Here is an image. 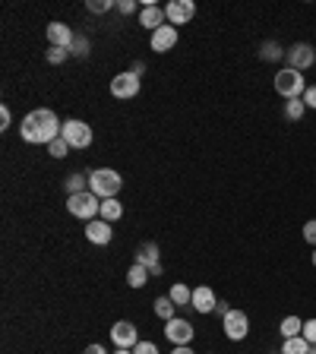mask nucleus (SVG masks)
Returning a JSON list of instances; mask_svg holds the SVG:
<instances>
[{
  "instance_id": "nucleus-1",
  "label": "nucleus",
  "mask_w": 316,
  "mask_h": 354,
  "mask_svg": "<svg viewBox=\"0 0 316 354\" xmlns=\"http://www.w3.org/2000/svg\"><path fill=\"white\" fill-rule=\"evenodd\" d=\"M60 130H64V124L57 120V114H54L51 108L29 111V114L22 118V124H19L22 140L32 142V146H51V142L60 136Z\"/></svg>"
},
{
  "instance_id": "nucleus-2",
  "label": "nucleus",
  "mask_w": 316,
  "mask_h": 354,
  "mask_svg": "<svg viewBox=\"0 0 316 354\" xmlns=\"http://www.w3.org/2000/svg\"><path fill=\"white\" fill-rule=\"evenodd\" d=\"M120 187H124V177H120V171H114V168H95V171H89V190L95 193L98 199H114L120 193Z\"/></svg>"
},
{
  "instance_id": "nucleus-3",
  "label": "nucleus",
  "mask_w": 316,
  "mask_h": 354,
  "mask_svg": "<svg viewBox=\"0 0 316 354\" xmlns=\"http://www.w3.org/2000/svg\"><path fill=\"white\" fill-rule=\"evenodd\" d=\"M66 212L73 215V218L92 221L98 212H102V199H98L92 190H86V193H73V196L66 199Z\"/></svg>"
},
{
  "instance_id": "nucleus-4",
  "label": "nucleus",
  "mask_w": 316,
  "mask_h": 354,
  "mask_svg": "<svg viewBox=\"0 0 316 354\" xmlns=\"http://www.w3.org/2000/svg\"><path fill=\"white\" fill-rule=\"evenodd\" d=\"M275 92H279L281 98H288V102H295V98H304L307 82H304V76L297 73V70L285 66V70H279V73H275Z\"/></svg>"
},
{
  "instance_id": "nucleus-5",
  "label": "nucleus",
  "mask_w": 316,
  "mask_h": 354,
  "mask_svg": "<svg viewBox=\"0 0 316 354\" xmlns=\"http://www.w3.org/2000/svg\"><path fill=\"white\" fill-rule=\"evenodd\" d=\"M60 136L70 142V149H89V146H92V127H89L86 120H76V118L64 120Z\"/></svg>"
},
{
  "instance_id": "nucleus-6",
  "label": "nucleus",
  "mask_w": 316,
  "mask_h": 354,
  "mask_svg": "<svg viewBox=\"0 0 316 354\" xmlns=\"http://www.w3.org/2000/svg\"><path fill=\"white\" fill-rule=\"evenodd\" d=\"M285 60L291 70H297V73H304V70H310V66L316 64V51H313V44L310 41H297L291 44L285 51Z\"/></svg>"
},
{
  "instance_id": "nucleus-7",
  "label": "nucleus",
  "mask_w": 316,
  "mask_h": 354,
  "mask_svg": "<svg viewBox=\"0 0 316 354\" xmlns=\"http://www.w3.org/2000/svg\"><path fill=\"white\" fill-rule=\"evenodd\" d=\"M221 329H225V335H228L231 342H243L247 332H250V317H247V310H231L228 317L221 319Z\"/></svg>"
},
{
  "instance_id": "nucleus-8",
  "label": "nucleus",
  "mask_w": 316,
  "mask_h": 354,
  "mask_svg": "<svg viewBox=\"0 0 316 354\" xmlns=\"http://www.w3.org/2000/svg\"><path fill=\"white\" fill-rule=\"evenodd\" d=\"M193 335H196V329H193V326H190V319H180V317H174V319H168V323H165V339H168L174 348H180V345H190V342H193Z\"/></svg>"
},
{
  "instance_id": "nucleus-9",
  "label": "nucleus",
  "mask_w": 316,
  "mask_h": 354,
  "mask_svg": "<svg viewBox=\"0 0 316 354\" xmlns=\"http://www.w3.org/2000/svg\"><path fill=\"white\" fill-rule=\"evenodd\" d=\"M111 95L120 98V102H127V98H136V95H140V76L133 73V70H127V73H118L114 80H111Z\"/></svg>"
},
{
  "instance_id": "nucleus-10",
  "label": "nucleus",
  "mask_w": 316,
  "mask_h": 354,
  "mask_svg": "<svg viewBox=\"0 0 316 354\" xmlns=\"http://www.w3.org/2000/svg\"><path fill=\"white\" fill-rule=\"evenodd\" d=\"M196 16V3L193 0H171L168 7H165V19H168V26H187V22Z\"/></svg>"
},
{
  "instance_id": "nucleus-11",
  "label": "nucleus",
  "mask_w": 316,
  "mask_h": 354,
  "mask_svg": "<svg viewBox=\"0 0 316 354\" xmlns=\"http://www.w3.org/2000/svg\"><path fill=\"white\" fill-rule=\"evenodd\" d=\"M111 342L118 348H136L140 332H136V326H133L130 319H118V323L111 326Z\"/></svg>"
},
{
  "instance_id": "nucleus-12",
  "label": "nucleus",
  "mask_w": 316,
  "mask_h": 354,
  "mask_svg": "<svg viewBox=\"0 0 316 354\" xmlns=\"http://www.w3.org/2000/svg\"><path fill=\"white\" fill-rule=\"evenodd\" d=\"M44 35H48V44L51 48H73V41H76V32L66 26V22H51L48 29H44Z\"/></svg>"
},
{
  "instance_id": "nucleus-13",
  "label": "nucleus",
  "mask_w": 316,
  "mask_h": 354,
  "mask_svg": "<svg viewBox=\"0 0 316 354\" xmlns=\"http://www.w3.org/2000/svg\"><path fill=\"white\" fill-rule=\"evenodd\" d=\"M174 44H177V29L174 26H162V29H155L152 38H149V48H152L155 54H168Z\"/></svg>"
},
{
  "instance_id": "nucleus-14",
  "label": "nucleus",
  "mask_w": 316,
  "mask_h": 354,
  "mask_svg": "<svg viewBox=\"0 0 316 354\" xmlns=\"http://www.w3.org/2000/svg\"><path fill=\"white\" fill-rule=\"evenodd\" d=\"M86 237L92 243H98V247H104V243H111V237H114V228H111V221H104V218H92V221H86Z\"/></svg>"
},
{
  "instance_id": "nucleus-15",
  "label": "nucleus",
  "mask_w": 316,
  "mask_h": 354,
  "mask_svg": "<svg viewBox=\"0 0 316 354\" xmlns=\"http://www.w3.org/2000/svg\"><path fill=\"white\" fill-rule=\"evenodd\" d=\"M196 313H215V307H219V297H215V291L212 288H206V285H199V288H193V304H190Z\"/></svg>"
},
{
  "instance_id": "nucleus-16",
  "label": "nucleus",
  "mask_w": 316,
  "mask_h": 354,
  "mask_svg": "<svg viewBox=\"0 0 316 354\" xmlns=\"http://www.w3.org/2000/svg\"><path fill=\"white\" fill-rule=\"evenodd\" d=\"M136 263L149 266V272H152V275H162L165 272L162 263H158V243H155V241H146L140 250H136Z\"/></svg>"
},
{
  "instance_id": "nucleus-17",
  "label": "nucleus",
  "mask_w": 316,
  "mask_h": 354,
  "mask_svg": "<svg viewBox=\"0 0 316 354\" xmlns=\"http://www.w3.org/2000/svg\"><path fill=\"white\" fill-rule=\"evenodd\" d=\"M140 26H142V29H149V32L162 29V26H165V7L146 3V7H142V13H140Z\"/></svg>"
},
{
  "instance_id": "nucleus-18",
  "label": "nucleus",
  "mask_w": 316,
  "mask_h": 354,
  "mask_svg": "<svg viewBox=\"0 0 316 354\" xmlns=\"http://www.w3.org/2000/svg\"><path fill=\"white\" fill-rule=\"evenodd\" d=\"M279 354H316V348L310 345L304 335H297V339H281V351Z\"/></svg>"
},
{
  "instance_id": "nucleus-19",
  "label": "nucleus",
  "mask_w": 316,
  "mask_h": 354,
  "mask_svg": "<svg viewBox=\"0 0 316 354\" xmlns=\"http://www.w3.org/2000/svg\"><path fill=\"white\" fill-rule=\"evenodd\" d=\"M149 279H152V272H149V266H142V263H133L130 272H127V285L130 288H146Z\"/></svg>"
},
{
  "instance_id": "nucleus-20",
  "label": "nucleus",
  "mask_w": 316,
  "mask_h": 354,
  "mask_svg": "<svg viewBox=\"0 0 316 354\" xmlns=\"http://www.w3.org/2000/svg\"><path fill=\"white\" fill-rule=\"evenodd\" d=\"M120 215H124V203H120L118 196H114V199H102V212H98V218H104V221H111V225H114Z\"/></svg>"
},
{
  "instance_id": "nucleus-21",
  "label": "nucleus",
  "mask_w": 316,
  "mask_h": 354,
  "mask_svg": "<svg viewBox=\"0 0 316 354\" xmlns=\"http://www.w3.org/2000/svg\"><path fill=\"white\" fill-rule=\"evenodd\" d=\"M168 297L177 304V307H190L193 304V288H187V285H171V291H168Z\"/></svg>"
},
{
  "instance_id": "nucleus-22",
  "label": "nucleus",
  "mask_w": 316,
  "mask_h": 354,
  "mask_svg": "<svg viewBox=\"0 0 316 354\" xmlns=\"http://www.w3.org/2000/svg\"><path fill=\"white\" fill-rule=\"evenodd\" d=\"M152 310H155V317H162L165 323H168V319H174V310H177V304L171 301L168 295H162V297H155Z\"/></svg>"
},
{
  "instance_id": "nucleus-23",
  "label": "nucleus",
  "mask_w": 316,
  "mask_h": 354,
  "mask_svg": "<svg viewBox=\"0 0 316 354\" xmlns=\"http://www.w3.org/2000/svg\"><path fill=\"white\" fill-rule=\"evenodd\" d=\"M279 332H281V339H297V335L304 332V319L301 317H285L281 326H279Z\"/></svg>"
},
{
  "instance_id": "nucleus-24",
  "label": "nucleus",
  "mask_w": 316,
  "mask_h": 354,
  "mask_svg": "<svg viewBox=\"0 0 316 354\" xmlns=\"http://www.w3.org/2000/svg\"><path fill=\"white\" fill-rule=\"evenodd\" d=\"M89 190V174H70L66 177V193H86Z\"/></svg>"
},
{
  "instance_id": "nucleus-25",
  "label": "nucleus",
  "mask_w": 316,
  "mask_h": 354,
  "mask_svg": "<svg viewBox=\"0 0 316 354\" xmlns=\"http://www.w3.org/2000/svg\"><path fill=\"white\" fill-rule=\"evenodd\" d=\"M259 57L263 60H281L285 57V48H281L279 41H266L263 48H259Z\"/></svg>"
},
{
  "instance_id": "nucleus-26",
  "label": "nucleus",
  "mask_w": 316,
  "mask_h": 354,
  "mask_svg": "<svg viewBox=\"0 0 316 354\" xmlns=\"http://www.w3.org/2000/svg\"><path fill=\"white\" fill-rule=\"evenodd\" d=\"M304 114H307V104H304V98H295V102L285 104V118L288 120H301Z\"/></svg>"
},
{
  "instance_id": "nucleus-27",
  "label": "nucleus",
  "mask_w": 316,
  "mask_h": 354,
  "mask_svg": "<svg viewBox=\"0 0 316 354\" xmlns=\"http://www.w3.org/2000/svg\"><path fill=\"white\" fill-rule=\"evenodd\" d=\"M70 57V51H66V48H48V51H44V60H48V64H64V60Z\"/></svg>"
},
{
  "instance_id": "nucleus-28",
  "label": "nucleus",
  "mask_w": 316,
  "mask_h": 354,
  "mask_svg": "<svg viewBox=\"0 0 316 354\" xmlns=\"http://www.w3.org/2000/svg\"><path fill=\"white\" fill-rule=\"evenodd\" d=\"M48 152H51V155H54V158H64V155H66V152H70V142H66V140H64V136H57V140H54V142H51V146H48Z\"/></svg>"
},
{
  "instance_id": "nucleus-29",
  "label": "nucleus",
  "mask_w": 316,
  "mask_h": 354,
  "mask_svg": "<svg viewBox=\"0 0 316 354\" xmlns=\"http://www.w3.org/2000/svg\"><path fill=\"white\" fill-rule=\"evenodd\" d=\"M111 7H114V0H89V3H86V10H89V13H108V10Z\"/></svg>"
},
{
  "instance_id": "nucleus-30",
  "label": "nucleus",
  "mask_w": 316,
  "mask_h": 354,
  "mask_svg": "<svg viewBox=\"0 0 316 354\" xmlns=\"http://www.w3.org/2000/svg\"><path fill=\"white\" fill-rule=\"evenodd\" d=\"M70 54H73V57H86V54H89V38H82V35H76V41H73V48H70Z\"/></svg>"
},
{
  "instance_id": "nucleus-31",
  "label": "nucleus",
  "mask_w": 316,
  "mask_h": 354,
  "mask_svg": "<svg viewBox=\"0 0 316 354\" xmlns=\"http://www.w3.org/2000/svg\"><path fill=\"white\" fill-rule=\"evenodd\" d=\"M301 335L316 348V319H304V332H301Z\"/></svg>"
},
{
  "instance_id": "nucleus-32",
  "label": "nucleus",
  "mask_w": 316,
  "mask_h": 354,
  "mask_svg": "<svg viewBox=\"0 0 316 354\" xmlns=\"http://www.w3.org/2000/svg\"><path fill=\"white\" fill-rule=\"evenodd\" d=\"M133 354H158V345L155 342H136V348H133Z\"/></svg>"
},
{
  "instance_id": "nucleus-33",
  "label": "nucleus",
  "mask_w": 316,
  "mask_h": 354,
  "mask_svg": "<svg viewBox=\"0 0 316 354\" xmlns=\"http://www.w3.org/2000/svg\"><path fill=\"white\" fill-rule=\"evenodd\" d=\"M304 241L313 243V247H316V218H310L307 225H304Z\"/></svg>"
},
{
  "instance_id": "nucleus-34",
  "label": "nucleus",
  "mask_w": 316,
  "mask_h": 354,
  "mask_svg": "<svg viewBox=\"0 0 316 354\" xmlns=\"http://www.w3.org/2000/svg\"><path fill=\"white\" fill-rule=\"evenodd\" d=\"M10 124H13V114L7 104H0V130H10Z\"/></svg>"
},
{
  "instance_id": "nucleus-35",
  "label": "nucleus",
  "mask_w": 316,
  "mask_h": 354,
  "mask_svg": "<svg viewBox=\"0 0 316 354\" xmlns=\"http://www.w3.org/2000/svg\"><path fill=\"white\" fill-rule=\"evenodd\" d=\"M304 104L316 111V86H307V92H304Z\"/></svg>"
},
{
  "instance_id": "nucleus-36",
  "label": "nucleus",
  "mask_w": 316,
  "mask_h": 354,
  "mask_svg": "<svg viewBox=\"0 0 316 354\" xmlns=\"http://www.w3.org/2000/svg\"><path fill=\"white\" fill-rule=\"evenodd\" d=\"M118 10H120V13H136V0H120V3H118Z\"/></svg>"
},
{
  "instance_id": "nucleus-37",
  "label": "nucleus",
  "mask_w": 316,
  "mask_h": 354,
  "mask_svg": "<svg viewBox=\"0 0 316 354\" xmlns=\"http://www.w3.org/2000/svg\"><path fill=\"white\" fill-rule=\"evenodd\" d=\"M215 313H219V317L225 319V317H228V313H231V307H228V304H225V301H219V307H215Z\"/></svg>"
},
{
  "instance_id": "nucleus-38",
  "label": "nucleus",
  "mask_w": 316,
  "mask_h": 354,
  "mask_svg": "<svg viewBox=\"0 0 316 354\" xmlns=\"http://www.w3.org/2000/svg\"><path fill=\"white\" fill-rule=\"evenodd\" d=\"M82 354H108V351H104L102 345H89V348H86V351H82Z\"/></svg>"
},
{
  "instance_id": "nucleus-39",
  "label": "nucleus",
  "mask_w": 316,
  "mask_h": 354,
  "mask_svg": "<svg viewBox=\"0 0 316 354\" xmlns=\"http://www.w3.org/2000/svg\"><path fill=\"white\" fill-rule=\"evenodd\" d=\"M171 354H196V351H193L190 345H180V348H174V351H171Z\"/></svg>"
},
{
  "instance_id": "nucleus-40",
  "label": "nucleus",
  "mask_w": 316,
  "mask_h": 354,
  "mask_svg": "<svg viewBox=\"0 0 316 354\" xmlns=\"http://www.w3.org/2000/svg\"><path fill=\"white\" fill-rule=\"evenodd\" d=\"M114 354H133V348H118Z\"/></svg>"
},
{
  "instance_id": "nucleus-41",
  "label": "nucleus",
  "mask_w": 316,
  "mask_h": 354,
  "mask_svg": "<svg viewBox=\"0 0 316 354\" xmlns=\"http://www.w3.org/2000/svg\"><path fill=\"white\" fill-rule=\"evenodd\" d=\"M313 266H316V247H313Z\"/></svg>"
}]
</instances>
